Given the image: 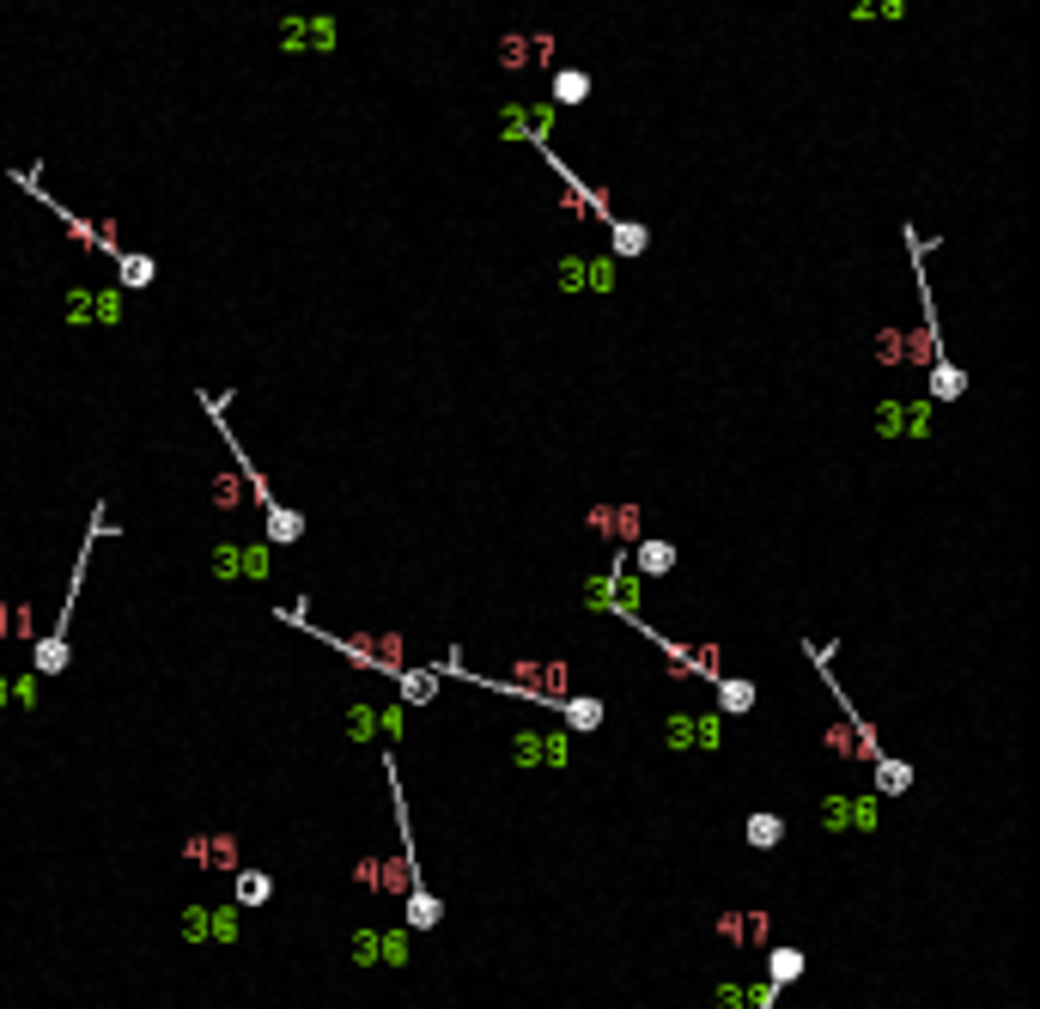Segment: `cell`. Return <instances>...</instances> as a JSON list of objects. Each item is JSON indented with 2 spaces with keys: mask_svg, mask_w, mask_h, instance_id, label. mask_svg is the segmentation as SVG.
<instances>
[{
  "mask_svg": "<svg viewBox=\"0 0 1040 1009\" xmlns=\"http://www.w3.org/2000/svg\"><path fill=\"white\" fill-rule=\"evenodd\" d=\"M189 858H195V864H213V870H232V876L244 870V864H238V839H232V833H213V839H189Z\"/></svg>",
  "mask_w": 1040,
  "mask_h": 1009,
  "instance_id": "obj_4",
  "label": "cell"
},
{
  "mask_svg": "<svg viewBox=\"0 0 1040 1009\" xmlns=\"http://www.w3.org/2000/svg\"><path fill=\"white\" fill-rule=\"evenodd\" d=\"M712 700H718V712H755V681L718 675V681H712Z\"/></svg>",
  "mask_w": 1040,
  "mask_h": 1009,
  "instance_id": "obj_7",
  "label": "cell"
},
{
  "mask_svg": "<svg viewBox=\"0 0 1040 1009\" xmlns=\"http://www.w3.org/2000/svg\"><path fill=\"white\" fill-rule=\"evenodd\" d=\"M779 839H785V815H773V809L749 815V845H755V851H773Z\"/></svg>",
  "mask_w": 1040,
  "mask_h": 1009,
  "instance_id": "obj_13",
  "label": "cell"
},
{
  "mask_svg": "<svg viewBox=\"0 0 1040 1009\" xmlns=\"http://www.w3.org/2000/svg\"><path fill=\"white\" fill-rule=\"evenodd\" d=\"M633 566H639L645 578H670V572H676V541H639V548H633Z\"/></svg>",
  "mask_w": 1040,
  "mask_h": 1009,
  "instance_id": "obj_6",
  "label": "cell"
},
{
  "mask_svg": "<svg viewBox=\"0 0 1040 1009\" xmlns=\"http://www.w3.org/2000/svg\"><path fill=\"white\" fill-rule=\"evenodd\" d=\"M584 98H590V73H584V67H560V73H554V104L572 110V104H584Z\"/></svg>",
  "mask_w": 1040,
  "mask_h": 1009,
  "instance_id": "obj_12",
  "label": "cell"
},
{
  "mask_svg": "<svg viewBox=\"0 0 1040 1009\" xmlns=\"http://www.w3.org/2000/svg\"><path fill=\"white\" fill-rule=\"evenodd\" d=\"M560 718L572 730H603V700H590V693H566L560 700Z\"/></svg>",
  "mask_w": 1040,
  "mask_h": 1009,
  "instance_id": "obj_9",
  "label": "cell"
},
{
  "mask_svg": "<svg viewBox=\"0 0 1040 1009\" xmlns=\"http://www.w3.org/2000/svg\"><path fill=\"white\" fill-rule=\"evenodd\" d=\"M153 268H159V262L140 256V250H122V256H116V280H122V286H153Z\"/></svg>",
  "mask_w": 1040,
  "mask_h": 1009,
  "instance_id": "obj_14",
  "label": "cell"
},
{
  "mask_svg": "<svg viewBox=\"0 0 1040 1009\" xmlns=\"http://www.w3.org/2000/svg\"><path fill=\"white\" fill-rule=\"evenodd\" d=\"M609 250H615L621 262L645 256V250H651V225H639V219H609Z\"/></svg>",
  "mask_w": 1040,
  "mask_h": 1009,
  "instance_id": "obj_5",
  "label": "cell"
},
{
  "mask_svg": "<svg viewBox=\"0 0 1040 1009\" xmlns=\"http://www.w3.org/2000/svg\"><path fill=\"white\" fill-rule=\"evenodd\" d=\"M876 791H882V797H907V791H913V766L882 754V760H876Z\"/></svg>",
  "mask_w": 1040,
  "mask_h": 1009,
  "instance_id": "obj_10",
  "label": "cell"
},
{
  "mask_svg": "<svg viewBox=\"0 0 1040 1009\" xmlns=\"http://www.w3.org/2000/svg\"><path fill=\"white\" fill-rule=\"evenodd\" d=\"M590 529H609V535H639V511H633V505H597V511H590Z\"/></svg>",
  "mask_w": 1040,
  "mask_h": 1009,
  "instance_id": "obj_11",
  "label": "cell"
},
{
  "mask_svg": "<svg viewBox=\"0 0 1040 1009\" xmlns=\"http://www.w3.org/2000/svg\"><path fill=\"white\" fill-rule=\"evenodd\" d=\"M7 177H13V189H25V195H31V201H37V207H49V213H55V219H61V225H67V231H73V238H80V244H86V250H104V256H122V244H116V238H110V231H98V225H86V219H80V213H67V207H61V201H55V195H49V189H43V183H37V171H31V165H25V171H19V165H13V171H7Z\"/></svg>",
  "mask_w": 1040,
  "mask_h": 1009,
  "instance_id": "obj_3",
  "label": "cell"
},
{
  "mask_svg": "<svg viewBox=\"0 0 1040 1009\" xmlns=\"http://www.w3.org/2000/svg\"><path fill=\"white\" fill-rule=\"evenodd\" d=\"M232 900L238 906H268L274 900V876L268 870H238L232 876Z\"/></svg>",
  "mask_w": 1040,
  "mask_h": 1009,
  "instance_id": "obj_8",
  "label": "cell"
},
{
  "mask_svg": "<svg viewBox=\"0 0 1040 1009\" xmlns=\"http://www.w3.org/2000/svg\"><path fill=\"white\" fill-rule=\"evenodd\" d=\"M195 402L207 408V420H213V432H219V438H226V450H232V469L244 475V487H250V499L262 505V535L274 541V548H292V541H305V517H299V511H292V505H280V499H274V487H268V475H262V469H256V462H250V450L238 444V432H232V420H226V402H232V396H213V390H201Z\"/></svg>",
  "mask_w": 1040,
  "mask_h": 1009,
  "instance_id": "obj_1",
  "label": "cell"
},
{
  "mask_svg": "<svg viewBox=\"0 0 1040 1009\" xmlns=\"http://www.w3.org/2000/svg\"><path fill=\"white\" fill-rule=\"evenodd\" d=\"M797 973H803V949H767V979L791 985Z\"/></svg>",
  "mask_w": 1040,
  "mask_h": 1009,
  "instance_id": "obj_15",
  "label": "cell"
},
{
  "mask_svg": "<svg viewBox=\"0 0 1040 1009\" xmlns=\"http://www.w3.org/2000/svg\"><path fill=\"white\" fill-rule=\"evenodd\" d=\"M110 529H116V523H110V511L98 505V511H92V529H86V548L73 554L67 596H61V608H55V627H49V633L31 645V669H37V675H61V669L73 663V639H67V633H73V602H80V584H86V572H92V548H98V541H104Z\"/></svg>",
  "mask_w": 1040,
  "mask_h": 1009,
  "instance_id": "obj_2",
  "label": "cell"
}]
</instances>
